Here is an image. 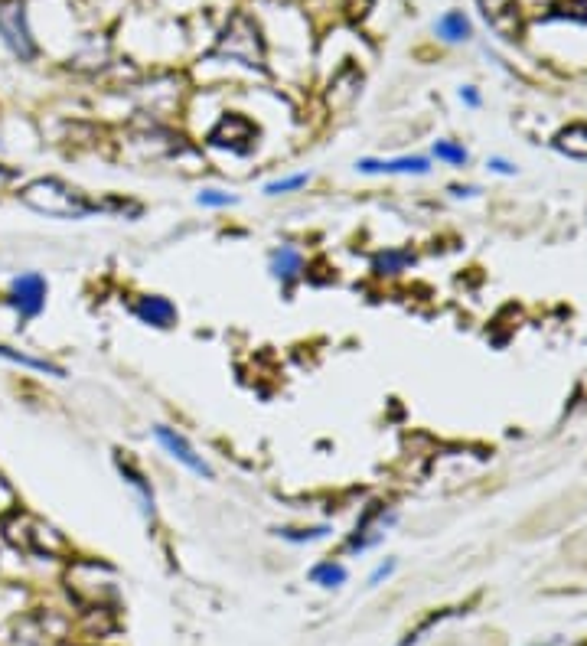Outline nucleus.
<instances>
[{
  "mask_svg": "<svg viewBox=\"0 0 587 646\" xmlns=\"http://www.w3.org/2000/svg\"><path fill=\"white\" fill-rule=\"evenodd\" d=\"M17 200L53 219H89L92 213H98V203H92L82 190H76V186H69L59 177L30 180L27 186L17 190Z\"/></svg>",
  "mask_w": 587,
  "mask_h": 646,
  "instance_id": "1",
  "label": "nucleus"
},
{
  "mask_svg": "<svg viewBox=\"0 0 587 646\" xmlns=\"http://www.w3.org/2000/svg\"><path fill=\"white\" fill-rule=\"evenodd\" d=\"M356 170L359 173H382V177H424L431 170V160L428 157H362L356 160Z\"/></svg>",
  "mask_w": 587,
  "mask_h": 646,
  "instance_id": "7",
  "label": "nucleus"
},
{
  "mask_svg": "<svg viewBox=\"0 0 587 646\" xmlns=\"http://www.w3.org/2000/svg\"><path fill=\"white\" fill-rule=\"evenodd\" d=\"M480 7H483L486 23H490L496 33H503L506 40H512V36L519 33V4L516 0H480Z\"/></svg>",
  "mask_w": 587,
  "mask_h": 646,
  "instance_id": "12",
  "label": "nucleus"
},
{
  "mask_svg": "<svg viewBox=\"0 0 587 646\" xmlns=\"http://www.w3.org/2000/svg\"><path fill=\"white\" fill-rule=\"evenodd\" d=\"M219 53L229 56L232 62H239V66L255 69L265 62V43H261V33L252 20L245 14H235L219 40Z\"/></svg>",
  "mask_w": 587,
  "mask_h": 646,
  "instance_id": "4",
  "label": "nucleus"
},
{
  "mask_svg": "<svg viewBox=\"0 0 587 646\" xmlns=\"http://www.w3.org/2000/svg\"><path fill=\"white\" fill-rule=\"evenodd\" d=\"M395 523V513L385 503H372L366 506V513L359 516V523L356 529L349 532V539H346V552L349 555H362V552H369V549H376V545L385 539V529H389Z\"/></svg>",
  "mask_w": 587,
  "mask_h": 646,
  "instance_id": "5",
  "label": "nucleus"
},
{
  "mask_svg": "<svg viewBox=\"0 0 587 646\" xmlns=\"http://www.w3.org/2000/svg\"><path fill=\"white\" fill-rule=\"evenodd\" d=\"M154 438H157V444L164 447V451L177 461L180 467H186L190 474H196V477H206V480H212L216 474H212V467H209V461L203 454L196 451V447L186 441V434H180L177 428H167V425H157L154 428Z\"/></svg>",
  "mask_w": 587,
  "mask_h": 646,
  "instance_id": "6",
  "label": "nucleus"
},
{
  "mask_svg": "<svg viewBox=\"0 0 587 646\" xmlns=\"http://www.w3.org/2000/svg\"><path fill=\"white\" fill-rule=\"evenodd\" d=\"M460 98H464L470 108L480 105V95H477V89H473V85H464V89H460Z\"/></svg>",
  "mask_w": 587,
  "mask_h": 646,
  "instance_id": "24",
  "label": "nucleus"
},
{
  "mask_svg": "<svg viewBox=\"0 0 587 646\" xmlns=\"http://www.w3.org/2000/svg\"><path fill=\"white\" fill-rule=\"evenodd\" d=\"M268 271H271L274 281H281L284 288H291V284L301 281V275H304V252L294 245H287V242L278 245L268 255Z\"/></svg>",
  "mask_w": 587,
  "mask_h": 646,
  "instance_id": "10",
  "label": "nucleus"
},
{
  "mask_svg": "<svg viewBox=\"0 0 587 646\" xmlns=\"http://www.w3.org/2000/svg\"><path fill=\"white\" fill-rule=\"evenodd\" d=\"M330 532H333L330 526H281V529H274V536H281L291 545H310V542L327 539Z\"/></svg>",
  "mask_w": 587,
  "mask_h": 646,
  "instance_id": "18",
  "label": "nucleus"
},
{
  "mask_svg": "<svg viewBox=\"0 0 587 646\" xmlns=\"http://www.w3.org/2000/svg\"><path fill=\"white\" fill-rule=\"evenodd\" d=\"M0 359L10 366H20V369H30V372H40V376H53V379H66V366L53 363L46 356H33V353H23L20 346H10L0 340Z\"/></svg>",
  "mask_w": 587,
  "mask_h": 646,
  "instance_id": "11",
  "label": "nucleus"
},
{
  "mask_svg": "<svg viewBox=\"0 0 587 646\" xmlns=\"http://www.w3.org/2000/svg\"><path fill=\"white\" fill-rule=\"evenodd\" d=\"M555 147L568 157L587 160V124H571V128H565L555 138Z\"/></svg>",
  "mask_w": 587,
  "mask_h": 646,
  "instance_id": "16",
  "label": "nucleus"
},
{
  "mask_svg": "<svg viewBox=\"0 0 587 646\" xmlns=\"http://www.w3.org/2000/svg\"><path fill=\"white\" fill-rule=\"evenodd\" d=\"M17 509H20V496L14 490V483L0 474V523H4L7 516H14Z\"/></svg>",
  "mask_w": 587,
  "mask_h": 646,
  "instance_id": "22",
  "label": "nucleus"
},
{
  "mask_svg": "<svg viewBox=\"0 0 587 646\" xmlns=\"http://www.w3.org/2000/svg\"><path fill=\"white\" fill-rule=\"evenodd\" d=\"M7 304L14 307L20 327H30L33 320H40L49 304V281L43 271H20V275L10 278Z\"/></svg>",
  "mask_w": 587,
  "mask_h": 646,
  "instance_id": "2",
  "label": "nucleus"
},
{
  "mask_svg": "<svg viewBox=\"0 0 587 646\" xmlns=\"http://www.w3.org/2000/svg\"><path fill=\"white\" fill-rule=\"evenodd\" d=\"M131 314L147 323V327H157V330H170L177 323V304L170 301L164 294H141L137 301L131 304Z\"/></svg>",
  "mask_w": 587,
  "mask_h": 646,
  "instance_id": "8",
  "label": "nucleus"
},
{
  "mask_svg": "<svg viewBox=\"0 0 587 646\" xmlns=\"http://www.w3.org/2000/svg\"><path fill=\"white\" fill-rule=\"evenodd\" d=\"M310 183V173H294V177H281L265 183V196H284V193H297Z\"/></svg>",
  "mask_w": 587,
  "mask_h": 646,
  "instance_id": "19",
  "label": "nucleus"
},
{
  "mask_svg": "<svg viewBox=\"0 0 587 646\" xmlns=\"http://www.w3.org/2000/svg\"><path fill=\"white\" fill-rule=\"evenodd\" d=\"M434 157L444 160V164H451V167H464L470 160V154L454 141H434Z\"/></svg>",
  "mask_w": 587,
  "mask_h": 646,
  "instance_id": "20",
  "label": "nucleus"
},
{
  "mask_svg": "<svg viewBox=\"0 0 587 646\" xmlns=\"http://www.w3.org/2000/svg\"><path fill=\"white\" fill-rule=\"evenodd\" d=\"M209 141L216 147H229V151H248L255 141V128H252V121L242 115H226L216 128H212Z\"/></svg>",
  "mask_w": 587,
  "mask_h": 646,
  "instance_id": "9",
  "label": "nucleus"
},
{
  "mask_svg": "<svg viewBox=\"0 0 587 646\" xmlns=\"http://www.w3.org/2000/svg\"><path fill=\"white\" fill-rule=\"evenodd\" d=\"M366 4H369V0H349V7H353V14H362V10H366Z\"/></svg>",
  "mask_w": 587,
  "mask_h": 646,
  "instance_id": "26",
  "label": "nucleus"
},
{
  "mask_svg": "<svg viewBox=\"0 0 587 646\" xmlns=\"http://www.w3.org/2000/svg\"><path fill=\"white\" fill-rule=\"evenodd\" d=\"M395 575V558H385V562L376 565V571L369 575V588H379L382 581H389Z\"/></svg>",
  "mask_w": 587,
  "mask_h": 646,
  "instance_id": "23",
  "label": "nucleus"
},
{
  "mask_svg": "<svg viewBox=\"0 0 587 646\" xmlns=\"http://www.w3.org/2000/svg\"><path fill=\"white\" fill-rule=\"evenodd\" d=\"M539 646H561V640H555V643H539Z\"/></svg>",
  "mask_w": 587,
  "mask_h": 646,
  "instance_id": "27",
  "label": "nucleus"
},
{
  "mask_svg": "<svg viewBox=\"0 0 587 646\" xmlns=\"http://www.w3.org/2000/svg\"><path fill=\"white\" fill-rule=\"evenodd\" d=\"M310 585H317L323 591H336V588H343L346 581H349V571L343 562H336V558H327V562H317L314 568H310Z\"/></svg>",
  "mask_w": 587,
  "mask_h": 646,
  "instance_id": "14",
  "label": "nucleus"
},
{
  "mask_svg": "<svg viewBox=\"0 0 587 646\" xmlns=\"http://www.w3.org/2000/svg\"><path fill=\"white\" fill-rule=\"evenodd\" d=\"M196 203L199 206H209V209H229V206L239 203V196L226 193V190H216V186H206V190L196 196Z\"/></svg>",
  "mask_w": 587,
  "mask_h": 646,
  "instance_id": "21",
  "label": "nucleus"
},
{
  "mask_svg": "<svg viewBox=\"0 0 587 646\" xmlns=\"http://www.w3.org/2000/svg\"><path fill=\"white\" fill-rule=\"evenodd\" d=\"M434 33L441 36L444 43H464L470 40V20L460 14V10H451V14H444L441 20L434 23Z\"/></svg>",
  "mask_w": 587,
  "mask_h": 646,
  "instance_id": "15",
  "label": "nucleus"
},
{
  "mask_svg": "<svg viewBox=\"0 0 587 646\" xmlns=\"http://www.w3.org/2000/svg\"><path fill=\"white\" fill-rule=\"evenodd\" d=\"M118 470H121V477H124V483L134 490V496H137V506H141V513H144V519H154L157 516V500H154V487H151V480H147L141 470H137L131 461H121L118 457Z\"/></svg>",
  "mask_w": 587,
  "mask_h": 646,
  "instance_id": "13",
  "label": "nucleus"
},
{
  "mask_svg": "<svg viewBox=\"0 0 587 646\" xmlns=\"http://www.w3.org/2000/svg\"><path fill=\"white\" fill-rule=\"evenodd\" d=\"M490 167H493L496 173H516V167H512V164H506L503 157H493V160H490Z\"/></svg>",
  "mask_w": 587,
  "mask_h": 646,
  "instance_id": "25",
  "label": "nucleus"
},
{
  "mask_svg": "<svg viewBox=\"0 0 587 646\" xmlns=\"http://www.w3.org/2000/svg\"><path fill=\"white\" fill-rule=\"evenodd\" d=\"M411 262H415V258H411V252H405V248H385V252L372 258V271H376V275H402Z\"/></svg>",
  "mask_w": 587,
  "mask_h": 646,
  "instance_id": "17",
  "label": "nucleus"
},
{
  "mask_svg": "<svg viewBox=\"0 0 587 646\" xmlns=\"http://www.w3.org/2000/svg\"><path fill=\"white\" fill-rule=\"evenodd\" d=\"M0 43L20 62H33L40 56V46H36V36L30 30L27 4L23 0H0Z\"/></svg>",
  "mask_w": 587,
  "mask_h": 646,
  "instance_id": "3",
  "label": "nucleus"
}]
</instances>
